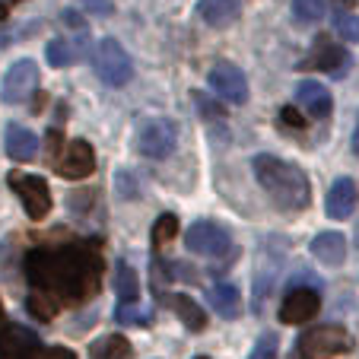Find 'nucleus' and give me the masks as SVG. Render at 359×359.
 <instances>
[{"label":"nucleus","mask_w":359,"mask_h":359,"mask_svg":"<svg viewBox=\"0 0 359 359\" xmlns=\"http://www.w3.org/2000/svg\"><path fill=\"white\" fill-rule=\"evenodd\" d=\"M0 359H76L64 346H41L39 334L22 325L0 327Z\"/></svg>","instance_id":"nucleus-3"},{"label":"nucleus","mask_w":359,"mask_h":359,"mask_svg":"<svg viewBox=\"0 0 359 359\" xmlns=\"http://www.w3.org/2000/svg\"><path fill=\"white\" fill-rule=\"evenodd\" d=\"M353 153L359 156V115H356V130H353Z\"/></svg>","instance_id":"nucleus-35"},{"label":"nucleus","mask_w":359,"mask_h":359,"mask_svg":"<svg viewBox=\"0 0 359 359\" xmlns=\"http://www.w3.org/2000/svg\"><path fill=\"white\" fill-rule=\"evenodd\" d=\"M55 169H57V175L74 178V182L93 175V172H95V153H93V147H89L86 140H70L67 147H61L55 153Z\"/></svg>","instance_id":"nucleus-8"},{"label":"nucleus","mask_w":359,"mask_h":359,"mask_svg":"<svg viewBox=\"0 0 359 359\" xmlns=\"http://www.w3.org/2000/svg\"><path fill=\"white\" fill-rule=\"evenodd\" d=\"M334 29L340 32V39H346V41H359V16L337 13V16H334Z\"/></svg>","instance_id":"nucleus-27"},{"label":"nucleus","mask_w":359,"mask_h":359,"mask_svg":"<svg viewBox=\"0 0 359 359\" xmlns=\"http://www.w3.org/2000/svg\"><path fill=\"white\" fill-rule=\"evenodd\" d=\"M296 102L302 105L305 115L318 118V121L331 115V109H334L331 93H327L318 80H302V83H299V86H296Z\"/></svg>","instance_id":"nucleus-13"},{"label":"nucleus","mask_w":359,"mask_h":359,"mask_svg":"<svg viewBox=\"0 0 359 359\" xmlns=\"http://www.w3.org/2000/svg\"><path fill=\"white\" fill-rule=\"evenodd\" d=\"M45 57H48V64H51V67H67V64L80 61V55H74V48H70L64 39L48 41V48H45Z\"/></svg>","instance_id":"nucleus-24"},{"label":"nucleus","mask_w":359,"mask_h":359,"mask_svg":"<svg viewBox=\"0 0 359 359\" xmlns=\"http://www.w3.org/2000/svg\"><path fill=\"white\" fill-rule=\"evenodd\" d=\"M115 292L121 302H137L140 283H137V271L128 261H118V267H115Z\"/></svg>","instance_id":"nucleus-22"},{"label":"nucleus","mask_w":359,"mask_h":359,"mask_svg":"<svg viewBox=\"0 0 359 359\" xmlns=\"http://www.w3.org/2000/svg\"><path fill=\"white\" fill-rule=\"evenodd\" d=\"M325 0H292V13L299 22H318L325 16Z\"/></svg>","instance_id":"nucleus-26"},{"label":"nucleus","mask_w":359,"mask_h":359,"mask_svg":"<svg viewBox=\"0 0 359 359\" xmlns=\"http://www.w3.org/2000/svg\"><path fill=\"white\" fill-rule=\"evenodd\" d=\"M302 67L309 70H325V74H340L346 67V51L337 45H331V39H318L315 41V55L305 57Z\"/></svg>","instance_id":"nucleus-14"},{"label":"nucleus","mask_w":359,"mask_h":359,"mask_svg":"<svg viewBox=\"0 0 359 359\" xmlns=\"http://www.w3.org/2000/svg\"><path fill=\"white\" fill-rule=\"evenodd\" d=\"M197 13L203 16V22H210L213 29H223L238 20L242 4H238V0H201V4H197Z\"/></svg>","instance_id":"nucleus-18"},{"label":"nucleus","mask_w":359,"mask_h":359,"mask_svg":"<svg viewBox=\"0 0 359 359\" xmlns=\"http://www.w3.org/2000/svg\"><path fill=\"white\" fill-rule=\"evenodd\" d=\"M194 102H197V111H201V115H207V118H219V115H223V109H219L213 99H207V95L194 93Z\"/></svg>","instance_id":"nucleus-30"},{"label":"nucleus","mask_w":359,"mask_h":359,"mask_svg":"<svg viewBox=\"0 0 359 359\" xmlns=\"http://www.w3.org/2000/svg\"><path fill=\"white\" fill-rule=\"evenodd\" d=\"M251 169H255V178L261 182V188L271 194V201L280 210H305L309 207L312 188H309V178L299 165L283 163L271 153H261V156H255Z\"/></svg>","instance_id":"nucleus-2"},{"label":"nucleus","mask_w":359,"mask_h":359,"mask_svg":"<svg viewBox=\"0 0 359 359\" xmlns=\"http://www.w3.org/2000/svg\"><path fill=\"white\" fill-rule=\"evenodd\" d=\"M137 149L149 159H165L175 149V124L169 118H156V121H147L143 130L137 134Z\"/></svg>","instance_id":"nucleus-9"},{"label":"nucleus","mask_w":359,"mask_h":359,"mask_svg":"<svg viewBox=\"0 0 359 359\" xmlns=\"http://www.w3.org/2000/svg\"><path fill=\"white\" fill-rule=\"evenodd\" d=\"M248 359H277V334H261Z\"/></svg>","instance_id":"nucleus-28"},{"label":"nucleus","mask_w":359,"mask_h":359,"mask_svg":"<svg viewBox=\"0 0 359 359\" xmlns=\"http://www.w3.org/2000/svg\"><path fill=\"white\" fill-rule=\"evenodd\" d=\"M207 80H210L213 93H217L219 99H226L229 105H242V102L248 99V80H245V74L236 67V64H229V61L213 64Z\"/></svg>","instance_id":"nucleus-10"},{"label":"nucleus","mask_w":359,"mask_h":359,"mask_svg":"<svg viewBox=\"0 0 359 359\" xmlns=\"http://www.w3.org/2000/svg\"><path fill=\"white\" fill-rule=\"evenodd\" d=\"M26 309H29V315H32V318H39V321H51L57 312H61V305L51 302V299L41 296V292H29Z\"/></svg>","instance_id":"nucleus-23"},{"label":"nucleus","mask_w":359,"mask_h":359,"mask_svg":"<svg viewBox=\"0 0 359 359\" xmlns=\"http://www.w3.org/2000/svg\"><path fill=\"white\" fill-rule=\"evenodd\" d=\"M35 80H39V67H35V61H29V57L26 61H16L13 67L7 70V76H4V89H0L4 102H10V105L26 102L35 89Z\"/></svg>","instance_id":"nucleus-11"},{"label":"nucleus","mask_w":359,"mask_h":359,"mask_svg":"<svg viewBox=\"0 0 359 359\" xmlns=\"http://www.w3.org/2000/svg\"><path fill=\"white\" fill-rule=\"evenodd\" d=\"M64 22H67L74 32H86V20H83L76 10H64Z\"/></svg>","instance_id":"nucleus-34"},{"label":"nucleus","mask_w":359,"mask_h":359,"mask_svg":"<svg viewBox=\"0 0 359 359\" xmlns=\"http://www.w3.org/2000/svg\"><path fill=\"white\" fill-rule=\"evenodd\" d=\"M4 147H7L10 159H16V163H29V159H35V153H39V137H35L32 130L20 128V124H10Z\"/></svg>","instance_id":"nucleus-15"},{"label":"nucleus","mask_w":359,"mask_h":359,"mask_svg":"<svg viewBox=\"0 0 359 359\" xmlns=\"http://www.w3.org/2000/svg\"><path fill=\"white\" fill-rule=\"evenodd\" d=\"M318 309H321L318 292L302 286V290L286 292V299L280 302V321H283V325H302V321L315 318Z\"/></svg>","instance_id":"nucleus-12"},{"label":"nucleus","mask_w":359,"mask_h":359,"mask_svg":"<svg viewBox=\"0 0 359 359\" xmlns=\"http://www.w3.org/2000/svg\"><path fill=\"white\" fill-rule=\"evenodd\" d=\"M32 290L57 305H83L102 286V251L95 242H64L32 248L22 261Z\"/></svg>","instance_id":"nucleus-1"},{"label":"nucleus","mask_w":359,"mask_h":359,"mask_svg":"<svg viewBox=\"0 0 359 359\" xmlns=\"http://www.w3.org/2000/svg\"><path fill=\"white\" fill-rule=\"evenodd\" d=\"M118 191H121V197H137L134 175H128V172H118Z\"/></svg>","instance_id":"nucleus-31"},{"label":"nucleus","mask_w":359,"mask_h":359,"mask_svg":"<svg viewBox=\"0 0 359 359\" xmlns=\"http://www.w3.org/2000/svg\"><path fill=\"white\" fill-rule=\"evenodd\" d=\"M172 238H178V219L172 217V213H165V217H159L156 226H153V248H163Z\"/></svg>","instance_id":"nucleus-25"},{"label":"nucleus","mask_w":359,"mask_h":359,"mask_svg":"<svg viewBox=\"0 0 359 359\" xmlns=\"http://www.w3.org/2000/svg\"><path fill=\"white\" fill-rule=\"evenodd\" d=\"M331 4H334V7H337V10H350L353 4H356V0H331Z\"/></svg>","instance_id":"nucleus-36"},{"label":"nucleus","mask_w":359,"mask_h":359,"mask_svg":"<svg viewBox=\"0 0 359 359\" xmlns=\"http://www.w3.org/2000/svg\"><path fill=\"white\" fill-rule=\"evenodd\" d=\"M86 10L89 13H95V16H111V0H86Z\"/></svg>","instance_id":"nucleus-32"},{"label":"nucleus","mask_w":359,"mask_h":359,"mask_svg":"<svg viewBox=\"0 0 359 359\" xmlns=\"http://www.w3.org/2000/svg\"><path fill=\"white\" fill-rule=\"evenodd\" d=\"M134 346L121 334H105V337L89 344V359H130Z\"/></svg>","instance_id":"nucleus-21"},{"label":"nucleus","mask_w":359,"mask_h":359,"mask_svg":"<svg viewBox=\"0 0 359 359\" xmlns=\"http://www.w3.org/2000/svg\"><path fill=\"white\" fill-rule=\"evenodd\" d=\"M207 302L217 309L219 318H238L242 315V296L232 283H213L207 290Z\"/></svg>","instance_id":"nucleus-19"},{"label":"nucleus","mask_w":359,"mask_h":359,"mask_svg":"<svg viewBox=\"0 0 359 359\" xmlns=\"http://www.w3.org/2000/svg\"><path fill=\"white\" fill-rule=\"evenodd\" d=\"M10 188L20 194L22 207H26L29 219H45L51 210V191L41 175H22V172H10Z\"/></svg>","instance_id":"nucleus-7"},{"label":"nucleus","mask_w":359,"mask_h":359,"mask_svg":"<svg viewBox=\"0 0 359 359\" xmlns=\"http://www.w3.org/2000/svg\"><path fill=\"white\" fill-rule=\"evenodd\" d=\"M280 121H283V124H290V128H305V118L299 115V111L292 109V105H290V109H283V111H280Z\"/></svg>","instance_id":"nucleus-33"},{"label":"nucleus","mask_w":359,"mask_h":359,"mask_svg":"<svg viewBox=\"0 0 359 359\" xmlns=\"http://www.w3.org/2000/svg\"><path fill=\"white\" fill-rule=\"evenodd\" d=\"M312 255L327 267H340L346 261V238L340 232H321L312 242Z\"/></svg>","instance_id":"nucleus-16"},{"label":"nucleus","mask_w":359,"mask_h":359,"mask_svg":"<svg viewBox=\"0 0 359 359\" xmlns=\"http://www.w3.org/2000/svg\"><path fill=\"white\" fill-rule=\"evenodd\" d=\"M115 318H118V325H147V321H149L147 315L137 312V305H134V302H121V305H118Z\"/></svg>","instance_id":"nucleus-29"},{"label":"nucleus","mask_w":359,"mask_h":359,"mask_svg":"<svg viewBox=\"0 0 359 359\" xmlns=\"http://www.w3.org/2000/svg\"><path fill=\"white\" fill-rule=\"evenodd\" d=\"M197 359H207V356H197Z\"/></svg>","instance_id":"nucleus-38"},{"label":"nucleus","mask_w":359,"mask_h":359,"mask_svg":"<svg viewBox=\"0 0 359 359\" xmlns=\"http://www.w3.org/2000/svg\"><path fill=\"white\" fill-rule=\"evenodd\" d=\"M353 203H356V188H353L350 178H337L327 191V217L331 219H346L353 213Z\"/></svg>","instance_id":"nucleus-17"},{"label":"nucleus","mask_w":359,"mask_h":359,"mask_svg":"<svg viewBox=\"0 0 359 359\" xmlns=\"http://www.w3.org/2000/svg\"><path fill=\"white\" fill-rule=\"evenodd\" d=\"M93 67H95V74H99V80L105 83V86H124V83L130 80V74H134L128 51H124L115 39H102L99 45H95Z\"/></svg>","instance_id":"nucleus-5"},{"label":"nucleus","mask_w":359,"mask_h":359,"mask_svg":"<svg viewBox=\"0 0 359 359\" xmlns=\"http://www.w3.org/2000/svg\"><path fill=\"white\" fill-rule=\"evenodd\" d=\"M159 299L172 305V312L182 318V325L188 327V331H203V327H207V315H203V309L191 296L178 292V296H159Z\"/></svg>","instance_id":"nucleus-20"},{"label":"nucleus","mask_w":359,"mask_h":359,"mask_svg":"<svg viewBox=\"0 0 359 359\" xmlns=\"http://www.w3.org/2000/svg\"><path fill=\"white\" fill-rule=\"evenodd\" d=\"M0 20H7V4H0Z\"/></svg>","instance_id":"nucleus-37"},{"label":"nucleus","mask_w":359,"mask_h":359,"mask_svg":"<svg viewBox=\"0 0 359 359\" xmlns=\"http://www.w3.org/2000/svg\"><path fill=\"white\" fill-rule=\"evenodd\" d=\"M184 248L203 255V258H219V255H229L232 238L223 226L210 223V219H197L188 232H184Z\"/></svg>","instance_id":"nucleus-6"},{"label":"nucleus","mask_w":359,"mask_h":359,"mask_svg":"<svg viewBox=\"0 0 359 359\" xmlns=\"http://www.w3.org/2000/svg\"><path fill=\"white\" fill-rule=\"evenodd\" d=\"M353 350V337L344 331L340 325H325V327H312L305 331L296 344L292 359H327V356H340V353Z\"/></svg>","instance_id":"nucleus-4"}]
</instances>
